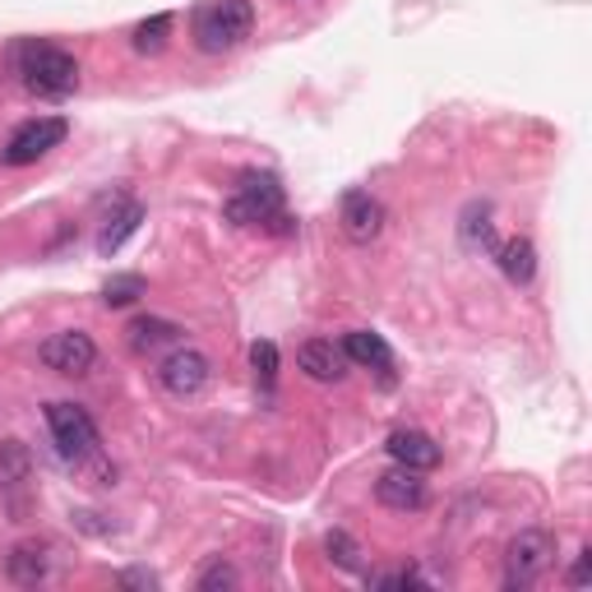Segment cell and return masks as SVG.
I'll return each instance as SVG.
<instances>
[{
	"instance_id": "8992f818",
	"label": "cell",
	"mask_w": 592,
	"mask_h": 592,
	"mask_svg": "<svg viewBox=\"0 0 592 592\" xmlns=\"http://www.w3.org/2000/svg\"><path fill=\"white\" fill-rule=\"evenodd\" d=\"M227 222L250 227V222H269L273 214H282V186L273 176H246L241 190L227 199Z\"/></svg>"
},
{
	"instance_id": "ba28073f",
	"label": "cell",
	"mask_w": 592,
	"mask_h": 592,
	"mask_svg": "<svg viewBox=\"0 0 592 592\" xmlns=\"http://www.w3.org/2000/svg\"><path fill=\"white\" fill-rule=\"evenodd\" d=\"M214 366H209V356L195 352V347H176L167 362L158 366V380H163V390L176 394V398H195L204 384H209Z\"/></svg>"
},
{
	"instance_id": "cb8c5ba5",
	"label": "cell",
	"mask_w": 592,
	"mask_h": 592,
	"mask_svg": "<svg viewBox=\"0 0 592 592\" xmlns=\"http://www.w3.org/2000/svg\"><path fill=\"white\" fill-rule=\"evenodd\" d=\"M218 588H237V570L227 560H214L209 570L199 574V592H218Z\"/></svg>"
},
{
	"instance_id": "d4e9b609",
	"label": "cell",
	"mask_w": 592,
	"mask_h": 592,
	"mask_svg": "<svg viewBox=\"0 0 592 592\" xmlns=\"http://www.w3.org/2000/svg\"><path fill=\"white\" fill-rule=\"evenodd\" d=\"M121 583H125V588H158V579H153V574H144V570L121 574Z\"/></svg>"
},
{
	"instance_id": "9c48e42d",
	"label": "cell",
	"mask_w": 592,
	"mask_h": 592,
	"mask_svg": "<svg viewBox=\"0 0 592 592\" xmlns=\"http://www.w3.org/2000/svg\"><path fill=\"white\" fill-rule=\"evenodd\" d=\"M375 500L384 505V509H398V513H407V509H422L426 505V481H422V472H412V468H390L380 481H375Z\"/></svg>"
},
{
	"instance_id": "7a4b0ae2",
	"label": "cell",
	"mask_w": 592,
	"mask_h": 592,
	"mask_svg": "<svg viewBox=\"0 0 592 592\" xmlns=\"http://www.w3.org/2000/svg\"><path fill=\"white\" fill-rule=\"evenodd\" d=\"M255 29V6L250 0H218V6L195 14V42L204 51H231L241 46Z\"/></svg>"
},
{
	"instance_id": "5b68a950",
	"label": "cell",
	"mask_w": 592,
	"mask_h": 592,
	"mask_svg": "<svg viewBox=\"0 0 592 592\" xmlns=\"http://www.w3.org/2000/svg\"><path fill=\"white\" fill-rule=\"evenodd\" d=\"M46 426H51V440H56V449L65 458H89L97 449V426L80 403H51Z\"/></svg>"
},
{
	"instance_id": "9a60e30c",
	"label": "cell",
	"mask_w": 592,
	"mask_h": 592,
	"mask_svg": "<svg viewBox=\"0 0 592 592\" xmlns=\"http://www.w3.org/2000/svg\"><path fill=\"white\" fill-rule=\"evenodd\" d=\"M125 339H131L135 352H158L167 343H181V324L158 320V315H144V320H135L131 329H125Z\"/></svg>"
},
{
	"instance_id": "30bf717a",
	"label": "cell",
	"mask_w": 592,
	"mask_h": 592,
	"mask_svg": "<svg viewBox=\"0 0 592 592\" xmlns=\"http://www.w3.org/2000/svg\"><path fill=\"white\" fill-rule=\"evenodd\" d=\"M339 222H343V231H347V241L366 246V241H375V237H380V227H384V209H380V199H371L366 190H352V195L343 199Z\"/></svg>"
},
{
	"instance_id": "e0dca14e",
	"label": "cell",
	"mask_w": 592,
	"mask_h": 592,
	"mask_svg": "<svg viewBox=\"0 0 592 592\" xmlns=\"http://www.w3.org/2000/svg\"><path fill=\"white\" fill-rule=\"evenodd\" d=\"M500 269H505V278L509 282H532V273H537V250H532V241H523V237H513V241H505L500 250Z\"/></svg>"
},
{
	"instance_id": "277c9868",
	"label": "cell",
	"mask_w": 592,
	"mask_h": 592,
	"mask_svg": "<svg viewBox=\"0 0 592 592\" xmlns=\"http://www.w3.org/2000/svg\"><path fill=\"white\" fill-rule=\"evenodd\" d=\"M65 135H70V125H65L61 116H38V121H23L19 131L10 135V144L0 148V163H10V167H29V163L46 158V153L56 148Z\"/></svg>"
},
{
	"instance_id": "603a6c76",
	"label": "cell",
	"mask_w": 592,
	"mask_h": 592,
	"mask_svg": "<svg viewBox=\"0 0 592 592\" xmlns=\"http://www.w3.org/2000/svg\"><path fill=\"white\" fill-rule=\"evenodd\" d=\"M250 366H255V380H260L264 390H269L273 375H278V347H273V343H255V347H250Z\"/></svg>"
},
{
	"instance_id": "2e32d148",
	"label": "cell",
	"mask_w": 592,
	"mask_h": 592,
	"mask_svg": "<svg viewBox=\"0 0 592 592\" xmlns=\"http://www.w3.org/2000/svg\"><path fill=\"white\" fill-rule=\"evenodd\" d=\"M139 222H144V209H139V204H125L116 218H107V227L97 231V255H102V260H107V255H116L125 241H131L135 231H139Z\"/></svg>"
},
{
	"instance_id": "ac0fdd59",
	"label": "cell",
	"mask_w": 592,
	"mask_h": 592,
	"mask_svg": "<svg viewBox=\"0 0 592 592\" xmlns=\"http://www.w3.org/2000/svg\"><path fill=\"white\" fill-rule=\"evenodd\" d=\"M458 237H463V246H468V250H486V246H491V209H486V204H468Z\"/></svg>"
},
{
	"instance_id": "ffe728a7",
	"label": "cell",
	"mask_w": 592,
	"mask_h": 592,
	"mask_svg": "<svg viewBox=\"0 0 592 592\" xmlns=\"http://www.w3.org/2000/svg\"><path fill=\"white\" fill-rule=\"evenodd\" d=\"M135 51H163L167 46V38H172V14H153V19H144V23H135Z\"/></svg>"
},
{
	"instance_id": "3957f363",
	"label": "cell",
	"mask_w": 592,
	"mask_h": 592,
	"mask_svg": "<svg viewBox=\"0 0 592 592\" xmlns=\"http://www.w3.org/2000/svg\"><path fill=\"white\" fill-rule=\"evenodd\" d=\"M555 560V537L542 528H523L513 542L505 547V583L509 588H528L537 583Z\"/></svg>"
},
{
	"instance_id": "4fadbf2b",
	"label": "cell",
	"mask_w": 592,
	"mask_h": 592,
	"mask_svg": "<svg viewBox=\"0 0 592 592\" xmlns=\"http://www.w3.org/2000/svg\"><path fill=\"white\" fill-rule=\"evenodd\" d=\"M343 356H347V362H356V366H371V371H390L394 366L390 343H384L380 333H371V329H352L343 339Z\"/></svg>"
},
{
	"instance_id": "8fae6325",
	"label": "cell",
	"mask_w": 592,
	"mask_h": 592,
	"mask_svg": "<svg viewBox=\"0 0 592 592\" xmlns=\"http://www.w3.org/2000/svg\"><path fill=\"white\" fill-rule=\"evenodd\" d=\"M384 449H390L394 463H403V468H412V472H430L435 463H440V445L422 430H394Z\"/></svg>"
},
{
	"instance_id": "484cf974",
	"label": "cell",
	"mask_w": 592,
	"mask_h": 592,
	"mask_svg": "<svg viewBox=\"0 0 592 592\" xmlns=\"http://www.w3.org/2000/svg\"><path fill=\"white\" fill-rule=\"evenodd\" d=\"M570 583H574V588H583V583H588V551L579 555V564L570 570Z\"/></svg>"
},
{
	"instance_id": "52a82bcc",
	"label": "cell",
	"mask_w": 592,
	"mask_h": 592,
	"mask_svg": "<svg viewBox=\"0 0 592 592\" xmlns=\"http://www.w3.org/2000/svg\"><path fill=\"white\" fill-rule=\"evenodd\" d=\"M38 356H42V366L56 371V375H89L93 362H97V347H93L89 333L65 329V333H51V339L38 347Z\"/></svg>"
},
{
	"instance_id": "44dd1931",
	"label": "cell",
	"mask_w": 592,
	"mask_h": 592,
	"mask_svg": "<svg viewBox=\"0 0 592 592\" xmlns=\"http://www.w3.org/2000/svg\"><path fill=\"white\" fill-rule=\"evenodd\" d=\"M324 551H329V560L339 564V570L362 574V547H356L347 532H329V537H324Z\"/></svg>"
},
{
	"instance_id": "d6986e66",
	"label": "cell",
	"mask_w": 592,
	"mask_h": 592,
	"mask_svg": "<svg viewBox=\"0 0 592 592\" xmlns=\"http://www.w3.org/2000/svg\"><path fill=\"white\" fill-rule=\"evenodd\" d=\"M29 468H33V458H29V449H23L19 440H6V445H0V486L29 481Z\"/></svg>"
},
{
	"instance_id": "7c38bea8",
	"label": "cell",
	"mask_w": 592,
	"mask_h": 592,
	"mask_svg": "<svg viewBox=\"0 0 592 592\" xmlns=\"http://www.w3.org/2000/svg\"><path fill=\"white\" fill-rule=\"evenodd\" d=\"M297 366L311 375V380H320V384H333V380H343L347 371V356H343V347H333V343H301L297 347Z\"/></svg>"
},
{
	"instance_id": "7402d4cb",
	"label": "cell",
	"mask_w": 592,
	"mask_h": 592,
	"mask_svg": "<svg viewBox=\"0 0 592 592\" xmlns=\"http://www.w3.org/2000/svg\"><path fill=\"white\" fill-rule=\"evenodd\" d=\"M139 297H144V278L139 273H116L107 288H102V301H107V305H131Z\"/></svg>"
},
{
	"instance_id": "6da1fadb",
	"label": "cell",
	"mask_w": 592,
	"mask_h": 592,
	"mask_svg": "<svg viewBox=\"0 0 592 592\" xmlns=\"http://www.w3.org/2000/svg\"><path fill=\"white\" fill-rule=\"evenodd\" d=\"M19 74H23V89L38 97H70L74 84H80V65H74L70 51L42 46V42L19 46Z\"/></svg>"
},
{
	"instance_id": "5bb4252c",
	"label": "cell",
	"mask_w": 592,
	"mask_h": 592,
	"mask_svg": "<svg viewBox=\"0 0 592 592\" xmlns=\"http://www.w3.org/2000/svg\"><path fill=\"white\" fill-rule=\"evenodd\" d=\"M6 574L19 583V588H38L46 579V551L38 542H19L10 555H6Z\"/></svg>"
}]
</instances>
